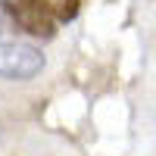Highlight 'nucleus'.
<instances>
[{"label": "nucleus", "instance_id": "1", "mask_svg": "<svg viewBox=\"0 0 156 156\" xmlns=\"http://www.w3.org/2000/svg\"><path fill=\"white\" fill-rule=\"evenodd\" d=\"M47 59L34 44L25 41H3L0 37V78L6 81H31L44 72Z\"/></svg>", "mask_w": 156, "mask_h": 156}, {"label": "nucleus", "instance_id": "2", "mask_svg": "<svg viewBox=\"0 0 156 156\" xmlns=\"http://www.w3.org/2000/svg\"><path fill=\"white\" fill-rule=\"evenodd\" d=\"M0 12L6 16V22H12L16 28L28 31L31 37H53L56 34V19L47 16L44 9H37L25 0H0Z\"/></svg>", "mask_w": 156, "mask_h": 156}, {"label": "nucleus", "instance_id": "3", "mask_svg": "<svg viewBox=\"0 0 156 156\" xmlns=\"http://www.w3.org/2000/svg\"><path fill=\"white\" fill-rule=\"evenodd\" d=\"M37 9H44L47 16H53L56 22H72L81 9V0H25Z\"/></svg>", "mask_w": 156, "mask_h": 156}, {"label": "nucleus", "instance_id": "4", "mask_svg": "<svg viewBox=\"0 0 156 156\" xmlns=\"http://www.w3.org/2000/svg\"><path fill=\"white\" fill-rule=\"evenodd\" d=\"M6 25H9V22H6V16H3V12H0V34L6 31Z\"/></svg>", "mask_w": 156, "mask_h": 156}]
</instances>
